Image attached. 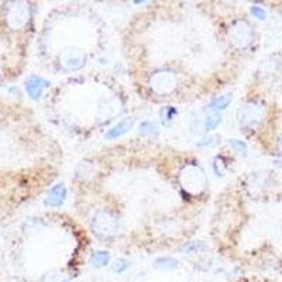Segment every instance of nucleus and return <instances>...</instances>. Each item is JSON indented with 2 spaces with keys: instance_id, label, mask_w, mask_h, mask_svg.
Returning <instances> with one entry per match:
<instances>
[{
  "instance_id": "nucleus-5",
  "label": "nucleus",
  "mask_w": 282,
  "mask_h": 282,
  "mask_svg": "<svg viewBox=\"0 0 282 282\" xmlns=\"http://www.w3.org/2000/svg\"><path fill=\"white\" fill-rule=\"evenodd\" d=\"M155 268L159 270L171 271V270H178L179 268V261L172 257H162L155 261Z\"/></svg>"
},
{
  "instance_id": "nucleus-11",
  "label": "nucleus",
  "mask_w": 282,
  "mask_h": 282,
  "mask_svg": "<svg viewBox=\"0 0 282 282\" xmlns=\"http://www.w3.org/2000/svg\"><path fill=\"white\" fill-rule=\"evenodd\" d=\"M130 263L127 260H118L116 263H114V267H113V270L116 271V272H123L130 267Z\"/></svg>"
},
{
  "instance_id": "nucleus-3",
  "label": "nucleus",
  "mask_w": 282,
  "mask_h": 282,
  "mask_svg": "<svg viewBox=\"0 0 282 282\" xmlns=\"http://www.w3.org/2000/svg\"><path fill=\"white\" fill-rule=\"evenodd\" d=\"M48 82H45L44 79L41 78H37L33 77L30 78L29 81H27V90H29V93L31 98H38L40 95H41L42 89L47 88Z\"/></svg>"
},
{
  "instance_id": "nucleus-12",
  "label": "nucleus",
  "mask_w": 282,
  "mask_h": 282,
  "mask_svg": "<svg viewBox=\"0 0 282 282\" xmlns=\"http://www.w3.org/2000/svg\"><path fill=\"white\" fill-rule=\"evenodd\" d=\"M176 114V110L174 109V107H171V106H167V107H164V110L161 112V116L165 119V120H172V118Z\"/></svg>"
},
{
  "instance_id": "nucleus-9",
  "label": "nucleus",
  "mask_w": 282,
  "mask_h": 282,
  "mask_svg": "<svg viewBox=\"0 0 282 282\" xmlns=\"http://www.w3.org/2000/svg\"><path fill=\"white\" fill-rule=\"evenodd\" d=\"M140 129L143 134H154V133L157 131L155 124L151 123V122H144V123H141Z\"/></svg>"
},
{
  "instance_id": "nucleus-6",
  "label": "nucleus",
  "mask_w": 282,
  "mask_h": 282,
  "mask_svg": "<svg viewBox=\"0 0 282 282\" xmlns=\"http://www.w3.org/2000/svg\"><path fill=\"white\" fill-rule=\"evenodd\" d=\"M90 263L95 267H106L110 263V254L107 251H96L90 255Z\"/></svg>"
},
{
  "instance_id": "nucleus-1",
  "label": "nucleus",
  "mask_w": 282,
  "mask_h": 282,
  "mask_svg": "<svg viewBox=\"0 0 282 282\" xmlns=\"http://www.w3.org/2000/svg\"><path fill=\"white\" fill-rule=\"evenodd\" d=\"M133 124H134V119L133 118L122 119L120 122H118L113 127H110V129L106 131L105 138L106 140H114V138L122 137V135L126 134L133 127Z\"/></svg>"
},
{
  "instance_id": "nucleus-7",
  "label": "nucleus",
  "mask_w": 282,
  "mask_h": 282,
  "mask_svg": "<svg viewBox=\"0 0 282 282\" xmlns=\"http://www.w3.org/2000/svg\"><path fill=\"white\" fill-rule=\"evenodd\" d=\"M220 123V118L219 116H212V118H207L205 122V130L206 131H212L215 130Z\"/></svg>"
},
{
  "instance_id": "nucleus-2",
  "label": "nucleus",
  "mask_w": 282,
  "mask_h": 282,
  "mask_svg": "<svg viewBox=\"0 0 282 282\" xmlns=\"http://www.w3.org/2000/svg\"><path fill=\"white\" fill-rule=\"evenodd\" d=\"M66 199V188L64 185H55L53 189H50L45 198V205L50 207H59Z\"/></svg>"
},
{
  "instance_id": "nucleus-8",
  "label": "nucleus",
  "mask_w": 282,
  "mask_h": 282,
  "mask_svg": "<svg viewBox=\"0 0 282 282\" xmlns=\"http://www.w3.org/2000/svg\"><path fill=\"white\" fill-rule=\"evenodd\" d=\"M230 146L234 148L236 153H239V154H246L247 153L246 143H243V141H240V140H230Z\"/></svg>"
},
{
  "instance_id": "nucleus-4",
  "label": "nucleus",
  "mask_w": 282,
  "mask_h": 282,
  "mask_svg": "<svg viewBox=\"0 0 282 282\" xmlns=\"http://www.w3.org/2000/svg\"><path fill=\"white\" fill-rule=\"evenodd\" d=\"M231 95H223V96H219L216 99H213L207 105V109L209 110H213V112H220V110H224L227 106L231 103Z\"/></svg>"
},
{
  "instance_id": "nucleus-10",
  "label": "nucleus",
  "mask_w": 282,
  "mask_h": 282,
  "mask_svg": "<svg viewBox=\"0 0 282 282\" xmlns=\"http://www.w3.org/2000/svg\"><path fill=\"white\" fill-rule=\"evenodd\" d=\"M250 13H251L255 18H258V20H264V18L267 17V12H265L263 7L260 6L250 7Z\"/></svg>"
}]
</instances>
